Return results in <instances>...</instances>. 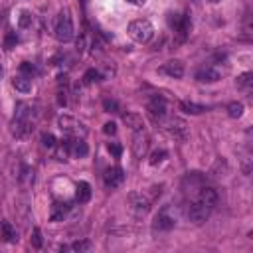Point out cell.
<instances>
[{
	"label": "cell",
	"instance_id": "30",
	"mask_svg": "<svg viewBox=\"0 0 253 253\" xmlns=\"http://www.w3.org/2000/svg\"><path fill=\"white\" fill-rule=\"evenodd\" d=\"M166 156H168V152H166L164 148H158V150H154V152L150 154V164H152V166H156V164H160Z\"/></svg>",
	"mask_w": 253,
	"mask_h": 253
},
{
	"label": "cell",
	"instance_id": "9",
	"mask_svg": "<svg viewBox=\"0 0 253 253\" xmlns=\"http://www.w3.org/2000/svg\"><path fill=\"white\" fill-rule=\"evenodd\" d=\"M146 113L154 123H160L166 117V99L160 95H154L152 99H148L146 103Z\"/></svg>",
	"mask_w": 253,
	"mask_h": 253
},
{
	"label": "cell",
	"instance_id": "28",
	"mask_svg": "<svg viewBox=\"0 0 253 253\" xmlns=\"http://www.w3.org/2000/svg\"><path fill=\"white\" fill-rule=\"evenodd\" d=\"M97 81H101V73H99L97 69H87L85 75H83V83H85V85H93V83H97Z\"/></svg>",
	"mask_w": 253,
	"mask_h": 253
},
{
	"label": "cell",
	"instance_id": "34",
	"mask_svg": "<svg viewBox=\"0 0 253 253\" xmlns=\"http://www.w3.org/2000/svg\"><path fill=\"white\" fill-rule=\"evenodd\" d=\"M32 245L36 249L42 247V231H40V227H34V231H32Z\"/></svg>",
	"mask_w": 253,
	"mask_h": 253
},
{
	"label": "cell",
	"instance_id": "29",
	"mask_svg": "<svg viewBox=\"0 0 253 253\" xmlns=\"http://www.w3.org/2000/svg\"><path fill=\"white\" fill-rule=\"evenodd\" d=\"M18 178H20V182H24V184H32V182H34V168L24 166Z\"/></svg>",
	"mask_w": 253,
	"mask_h": 253
},
{
	"label": "cell",
	"instance_id": "32",
	"mask_svg": "<svg viewBox=\"0 0 253 253\" xmlns=\"http://www.w3.org/2000/svg\"><path fill=\"white\" fill-rule=\"evenodd\" d=\"M20 73H22V75L32 77V75L36 73V67H34L30 61H22V63H20Z\"/></svg>",
	"mask_w": 253,
	"mask_h": 253
},
{
	"label": "cell",
	"instance_id": "40",
	"mask_svg": "<svg viewBox=\"0 0 253 253\" xmlns=\"http://www.w3.org/2000/svg\"><path fill=\"white\" fill-rule=\"evenodd\" d=\"M210 2H219V0H210Z\"/></svg>",
	"mask_w": 253,
	"mask_h": 253
},
{
	"label": "cell",
	"instance_id": "26",
	"mask_svg": "<svg viewBox=\"0 0 253 253\" xmlns=\"http://www.w3.org/2000/svg\"><path fill=\"white\" fill-rule=\"evenodd\" d=\"M32 22H34L32 14H30L28 10H22V12H20V16H18V28H20V30H26V28H30V26H32Z\"/></svg>",
	"mask_w": 253,
	"mask_h": 253
},
{
	"label": "cell",
	"instance_id": "11",
	"mask_svg": "<svg viewBox=\"0 0 253 253\" xmlns=\"http://www.w3.org/2000/svg\"><path fill=\"white\" fill-rule=\"evenodd\" d=\"M103 180H105V186L107 188H111V190L113 188H119L125 182V170L121 166H111V168L105 170Z\"/></svg>",
	"mask_w": 253,
	"mask_h": 253
},
{
	"label": "cell",
	"instance_id": "39",
	"mask_svg": "<svg viewBox=\"0 0 253 253\" xmlns=\"http://www.w3.org/2000/svg\"><path fill=\"white\" fill-rule=\"evenodd\" d=\"M125 2H128V4H134V6H142V4H146V0H125Z\"/></svg>",
	"mask_w": 253,
	"mask_h": 253
},
{
	"label": "cell",
	"instance_id": "33",
	"mask_svg": "<svg viewBox=\"0 0 253 253\" xmlns=\"http://www.w3.org/2000/svg\"><path fill=\"white\" fill-rule=\"evenodd\" d=\"M107 150H109L115 158H121V154H123V146H121L119 142H107Z\"/></svg>",
	"mask_w": 253,
	"mask_h": 253
},
{
	"label": "cell",
	"instance_id": "3",
	"mask_svg": "<svg viewBox=\"0 0 253 253\" xmlns=\"http://www.w3.org/2000/svg\"><path fill=\"white\" fill-rule=\"evenodd\" d=\"M211 208L210 206H206L202 200H198V198H190L188 200V204H186V215H188V219L192 221V223H196V225H200V223H204L210 215H211Z\"/></svg>",
	"mask_w": 253,
	"mask_h": 253
},
{
	"label": "cell",
	"instance_id": "22",
	"mask_svg": "<svg viewBox=\"0 0 253 253\" xmlns=\"http://www.w3.org/2000/svg\"><path fill=\"white\" fill-rule=\"evenodd\" d=\"M227 162L223 160V158H215V162L211 164V168H210V174L213 176V178H219V176H225L227 174Z\"/></svg>",
	"mask_w": 253,
	"mask_h": 253
},
{
	"label": "cell",
	"instance_id": "27",
	"mask_svg": "<svg viewBox=\"0 0 253 253\" xmlns=\"http://www.w3.org/2000/svg\"><path fill=\"white\" fill-rule=\"evenodd\" d=\"M227 115H229L231 119H239V117L243 115V103H239V101L229 103V105H227Z\"/></svg>",
	"mask_w": 253,
	"mask_h": 253
},
{
	"label": "cell",
	"instance_id": "10",
	"mask_svg": "<svg viewBox=\"0 0 253 253\" xmlns=\"http://www.w3.org/2000/svg\"><path fill=\"white\" fill-rule=\"evenodd\" d=\"M10 130H12L14 136L24 138L34 130V121L32 119H24V117H14L12 123H10Z\"/></svg>",
	"mask_w": 253,
	"mask_h": 253
},
{
	"label": "cell",
	"instance_id": "8",
	"mask_svg": "<svg viewBox=\"0 0 253 253\" xmlns=\"http://www.w3.org/2000/svg\"><path fill=\"white\" fill-rule=\"evenodd\" d=\"M174 225H176V213H172V206H164L156 213V217L152 221V229L154 231H170Z\"/></svg>",
	"mask_w": 253,
	"mask_h": 253
},
{
	"label": "cell",
	"instance_id": "17",
	"mask_svg": "<svg viewBox=\"0 0 253 253\" xmlns=\"http://www.w3.org/2000/svg\"><path fill=\"white\" fill-rule=\"evenodd\" d=\"M12 85H14V89L20 91V93H30V91H32V77L22 75V73H20V75H14Z\"/></svg>",
	"mask_w": 253,
	"mask_h": 253
},
{
	"label": "cell",
	"instance_id": "18",
	"mask_svg": "<svg viewBox=\"0 0 253 253\" xmlns=\"http://www.w3.org/2000/svg\"><path fill=\"white\" fill-rule=\"evenodd\" d=\"M123 123H125L128 128H132L134 132H136V130H144L142 117L136 115V113H126V115H123Z\"/></svg>",
	"mask_w": 253,
	"mask_h": 253
},
{
	"label": "cell",
	"instance_id": "38",
	"mask_svg": "<svg viewBox=\"0 0 253 253\" xmlns=\"http://www.w3.org/2000/svg\"><path fill=\"white\" fill-rule=\"evenodd\" d=\"M57 103H59V105H65V103H67V97H65V91H59V93H57Z\"/></svg>",
	"mask_w": 253,
	"mask_h": 253
},
{
	"label": "cell",
	"instance_id": "20",
	"mask_svg": "<svg viewBox=\"0 0 253 253\" xmlns=\"http://www.w3.org/2000/svg\"><path fill=\"white\" fill-rule=\"evenodd\" d=\"M67 210H69V204H65V202H55V204L51 206V213H49L51 221H61V219L65 217Z\"/></svg>",
	"mask_w": 253,
	"mask_h": 253
},
{
	"label": "cell",
	"instance_id": "36",
	"mask_svg": "<svg viewBox=\"0 0 253 253\" xmlns=\"http://www.w3.org/2000/svg\"><path fill=\"white\" fill-rule=\"evenodd\" d=\"M4 43H6L8 49L16 47V43H18V36H16V32H10V34L6 36V40H4Z\"/></svg>",
	"mask_w": 253,
	"mask_h": 253
},
{
	"label": "cell",
	"instance_id": "15",
	"mask_svg": "<svg viewBox=\"0 0 253 253\" xmlns=\"http://www.w3.org/2000/svg\"><path fill=\"white\" fill-rule=\"evenodd\" d=\"M0 239L6 243H16L18 241V231L10 221H2L0 223Z\"/></svg>",
	"mask_w": 253,
	"mask_h": 253
},
{
	"label": "cell",
	"instance_id": "25",
	"mask_svg": "<svg viewBox=\"0 0 253 253\" xmlns=\"http://www.w3.org/2000/svg\"><path fill=\"white\" fill-rule=\"evenodd\" d=\"M91 249V241L83 239V241H73L71 245H61V251H75V253H81V251H89Z\"/></svg>",
	"mask_w": 253,
	"mask_h": 253
},
{
	"label": "cell",
	"instance_id": "13",
	"mask_svg": "<svg viewBox=\"0 0 253 253\" xmlns=\"http://www.w3.org/2000/svg\"><path fill=\"white\" fill-rule=\"evenodd\" d=\"M160 73H164L168 77H174V79H180L184 75V63L180 59H170L160 67Z\"/></svg>",
	"mask_w": 253,
	"mask_h": 253
},
{
	"label": "cell",
	"instance_id": "6",
	"mask_svg": "<svg viewBox=\"0 0 253 253\" xmlns=\"http://www.w3.org/2000/svg\"><path fill=\"white\" fill-rule=\"evenodd\" d=\"M57 125H59V128L67 134V136H71V138H83L85 134H87V128H85V125L81 123V121H77V119H73V117H69V115H61L59 119H57Z\"/></svg>",
	"mask_w": 253,
	"mask_h": 253
},
{
	"label": "cell",
	"instance_id": "41",
	"mask_svg": "<svg viewBox=\"0 0 253 253\" xmlns=\"http://www.w3.org/2000/svg\"><path fill=\"white\" fill-rule=\"evenodd\" d=\"M0 75H2V67H0Z\"/></svg>",
	"mask_w": 253,
	"mask_h": 253
},
{
	"label": "cell",
	"instance_id": "14",
	"mask_svg": "<svg viewBox=\"0 0 253 253\" xmlns=\"http://www.w3.org/2000/svg\"><path fill=\"white\" fill-rule=\"evenodd\" d=\"M219 77H221L219 71L213 69V67H210V65L198 69V73H196V79L202 81V83H215V81H219Z\"/></svg>",
	"mask_w": 253,
	"mask_h": 253
},
{
	"label": "cell",
	"instance_id": "7",
	"mask_svg": "<svg viewBox=\"0 0 253 253\" xmlns=\"http://www.w3.org/2000/svg\"><path fill=\"white\" fill-rule=\"evenodd\" d=\"M168 24L176 36L178 42H184L188 38V32H190V16L188 14H170L168 16Z\"/></svg>",
	"mask_w": 253,
	"mask_h": 253
},
{
	"label": "cell",
	"instance_id": "31",
	"mask_svg": "<svg viewBox=\"0 0 253 253\" xmlns=\"http://www.w3.org/2000/svg\"><path fill=\"white\" fill-rule=\"evenodd\" d=\"M103 109H105L107 113H119L121 107H119V103H117L115 99H105V101H103Z\"/></svg>",
	"mask_w": 253,
	"mask_h": 253
},
{
	"label": "cell",
	"instance_id": "12",
	"mask_svg": "<svg viewBox=\"0 0 253 253\" xmlns=\"http://www.w3.org/2000/svg\"><path fill=\"white\" fill-rule=\"evenodd\" d=\"M148 142H150L148 134L144 130H136V134L132 136V154L136 158H142L146 154V150H148Z\"/></svg>",
	"mask_w": 253,
	"mask_h": 253
},
{
	"label": "cell",
	"instance_id": "1",
	"mask_svg": "<svg viewBox=\"0 0 253 253\" xmlns=\"http://www.w3.org/2000/svg\"><path fill=\"white\" fill-rule=\"evenodd\" d=\"M73 20H71V12L67 8H63L57 18H55V26H53V36L57 42L61 43H67L73 40Z\"/></svg>",
	"mask_w": 253,
	"mask_h": 253
},
{
	"label": "cell",
	"instance_id": "23",
	"mask_svg": "<svg viewBox=\"0 0 253 253\" xmlns=\"http://www.w3.org/2000/svg\"><path fill=\"white\" fill-rule=\"evenodd\" d=\"M235 85H237V89L249 91V89H251V85H253V73H251V71H245V73L237 75V79H235Z\"/></svg>",
	"mask_w": 253,
	"mask_h": 253
},
{
	"label": "cell",
	"instance_id": "2",
	"mask_svg": "<svg viewBox=\"0 0 253 253\" xmlns=\"http://www.w3.org/2000/svg\"><path fill=\"white\" fill-rule=\"evenodd\" d=\"M126 32H128V36L134 40V42H138V43H148L150 40H152V36H154V26L148 22V20H132L130 24H128V28H126Z\"/></svg>",
	"mask_w": 253,
	"mask_h": 253
},
{
	"label": "cell",
	"instance_id": "16",
	"mask_svg": "<svg viewBox=\"0 0 253 253\" xmlns=\"http://www.w3.org/2000/svg\"><path fill=\"white\" fill-rule=\"evenodd\" d=\"M91 200V186L89 182H77L75 184V202L87 204Z\"/></svg>",
	"mask_w": 253,
	"mask_h": 253
},
{
	"label": "cell",
	"instance_id": "4",
	"mask_svg": "<svg viewBox=\"0 0 253 253\" xmlns=\"http://www.w3.org/2000/svg\"><path fill=\"white\" fill-rule=\"evenodd\" d=\"M160 125L164 126V130L172 136V138H176V140H186L188 138V125H186V121L184 119H180V117H164L162 121H160Z\"/></svg>",
	"mask_w": 253,
	"mask_h": 253
},
{
	"label": "cell",
	"instance_id": "37",
	"mask_svg": "<svg viewBox=\"0 0 253 253\" xmlns=\"http://www.w3.org/2000/svg\"><path fill=\"white\" fill-rule=\"evenodd\" d=\"M103 132H105V134H115V132H117V125H115L113 121L105 123V125H103Z\"/></svg>",
	"mask_w": 253,
	"mask_h": 253
},
{
	"label": "cell",
	"instance_id": "19",
	"mask_svg": "<svg viewBox=\"0 0 253 253\" xmlns=\"http://www.w3.org/2000/svg\"><path fill=\"white\" fill-rule=\"evenodd\" d=\"M71 154L75 156V158H83V156H87L89 154V146H87V142L83 140V138H71Z\"/></svg>",
	"mask_w": 253,
	"mask_h": 253
},
{
	"label": "cell",
	"instance_id": "21",
	"mask_svg": "<svg viewBox=\"0 0 253 253\" xmlns=\"http://www.w3.org/2000/svg\"><path fill=\"white\" fill-rule=\"evenodd\" d=\"M71 154V136L63 138L59 144H57V152H55V158L57 160H67V156Z\"/></svg>",
	"mask_w": 253,
	"mask_h": 253
},
{
	"label": "cell",
	"instance_id": "35",
	"mask_svg": "<svg viewBox=\"0 0 253 253\" xmlns=\"http://www.w3.org/2000/svg\"><path fill=\"white\" fill-rule=\"evenodd\" d=\"M42 144H43L45 148H53V146L57 144V140H55V136H53V134H49V132H47V134H43V136H42Z\"/></svg>",
	"mask_w": 253,
	"mask_h": 253
},
{
	"label": "cell",
	"instance_id": "5",
	"mask_svg": "<svg viewBox=\"0 0 253 253\" xmlns=\"http://www.w3.org/2000/svg\"><path fill=\"white\" fill-rule=\"evenodd\" d=\"M126 210L134 215V217H144L150 211V200L138 192H130L126 198Z\"/></svg>",
	"mask_w": 253,
	"mask_h": 253
},
{
	"label": "cell",
	"instance_id": "24",
	"mask_svg": "<svg viewBox=\"0 0 253 253\" xmlns=\"http://www.w3.org/2000/svg\"><path fill=\"white\" fill-rule=\"evenodd\" d=\"M180 109L188 115H200L206 111L204 105H198V103H192V101H180Z\"/></svg>",
	"mask_w": 253,
	"mask_h": 253
}]
</instances>
